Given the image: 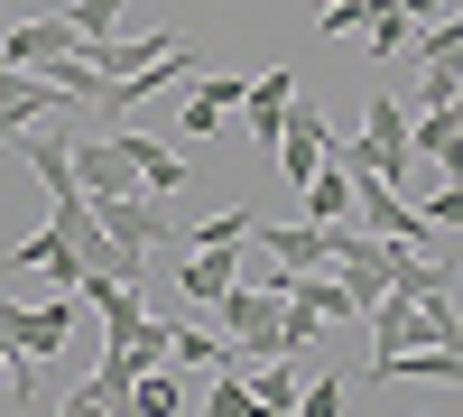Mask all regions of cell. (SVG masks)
I'll use <instances>...</instances> for the list:
<instances>
[{
	"mask_svg": "<svg viewBox=\"0 0 463 417\" xmlns=\"http://www.w3.org/2000/svg\"><path fill=\"white\" fill-rule=\"evenodd\" d=\"M408 93H371V121H362V139H334V158L353 167V176H408L417 167V121H408Z\"/></svg>",
	"mask_w": 463,
	"mask_h": 417,
	"instance_id": "obj_1",
	"label": "cell"
},
{
	"mask_svg": "<svg viewBox=\"0 0 463 417\" xmlns=\"http://www.w3.org/2000/svg\"><path fill=\"white\" fill-rule=\"evenodd\" d=\"M74 325H84V288H56V297H37V307H0V334H10V353H65L74 344Z\"/></svg>",
	"mask_w": 463,
	"mask_h": 417,
	"instance_id": "obj_2",
	"label": "cell"
},
{
	"mask_svg": "<svg viewBox=\"0 0 463 417\" xmlns=\"http://www.w3.org/2000/svg\"><path fill=\"white\" fill-rule=\"evenodd\" d=\"M47 111H74V93L56 74H28V65H0V148H19Z\"/></svg>",
	"mask_w": 463,
	"mask_h": 417,
	"instance_id": "obj_3",
	"label": "cell"
},
{
	"mask_svg": "<svg viewBox=\"0 0 463 417\" xmlns=\"http://www.w3.org/2000/svg\"><path fill=\"white\" fill-rule=\"evenodd\" d=\"M65 56H84V37H74L56 10H47V19H10V28H0V65L47 74V65H65Z\"/></svg>",
	"mask_w": 463,
	"mask_h": 417,
	"instance_id": "obj_4",
	"label": "cell"
},
{
	"mask_svg": "<svg viewBox=\"0 0 463 417\" xmlns=\"http://www.w3.org/2000/svg\"><path fill=\"white\" fill-rule=\"evenodd\" d=\"M334 158V130H325V111L316 102H288V139H279V176L297 185V195H306V185H316V167Z\"/></svg>",
	"mask_w": 463,
	"mask_h": 417,
	"instance_id": "obj_5",
	"label": "cell"
},
{
	"mask_svg": "<svg viewBox=\"0 0 463 417\" xmlns=\"http://www.w3.org/2000/svg\"><path fill=\"white\" fill-rule=\"evenodd\" d=\"M74 185L93 204H111V195H139V167H130L121 139H74Z\"/></svg>",
	"mask_w": 463,
	"mask_h": 417,
	"instance_id": "obj_6",
	"label": "cell"
},
{
	"mask_svg": "<svg viewBox=\"0 0 463 417\" xmlns=\"http://www.w3.org/2000/svg\"><path fill=\"white\" fill-rule=\"evenodd\" d=\"M250 242H269V260H279V270H334V232H325L316 213H306V223H260Z\"/></svg>",
	"mask_w": 463,
	"mask_h": 417,
	"instance_id": "obj_7",
	"label": "cell"
},
{
	"mask_svg": "<svg viewBox=\"0 0 463 417\" xmlns=\"http://www.w3.org/2000/svg\"><path fill=\"white\" fill-rule=\"evenodd\" d=\"M288 102H297V74H288V65L250 74V102H241V121H250V139H260V148H279V139H288Z\"/></svg>",
	"mask_w": 463,
	"mask_h": 417,
	"instance_id": "obj_8",
	"label": "cell"
},
{
	"mask_svg": "<svg viewBox=\"0 0 463 417\" xmlns=\"http://www.w3.org/2000/svg\"><path fill=\"white\" fill-rule=\"evenodd\" d=\"M111 139H121L130 148V167H139V185H148V195H185V176H195V167H185V148L176 139H139V130H111Z\"/></svg>",
	"mask_w": 463,
	"mask_h": 417,
	"instance_id": "obj_9",
	"label": "cell"
},
{
	"mask_svg": "<svg viewBox=\"0 0 463 417\" xmlns=\"http://www.w3.org/2000/svg\"><path fill=\"white\" fill-rule=\"evenodd\" d=\"M241 102H250V84H232V74H195V93H185L176 130H185V139H204V130H222Z\"/></svg>",
	"mask_w": 463,
	"mask_h": 417,
	"instance_id": "obj_10",
	"label": "cell"
},
{
	"mask_svg": "<svg viewBox=\"0 0 463 417\" xmlns=\"http://www.w3.org/2000/svg\"><path fill=\"white\" fill-rule=\"evenodd\" d=\"M176 288L195 297V307H222V297L241 288V251H185L176 260Z\"/></svg>",
	"mask_w": 463,
	"mask_h": 417,
	"instance_id": "obj_11",
	"label": "cell"
},
{
	"mask_svg": "<svg viewBox=\"0 0 463 417\" xmlns=\"http://www.w3.org/2000/svg\"><path fill=\"white\" fill-rule=\"evenodd\" d=\"M167 47H176L167 28H139V37H102V47H93V74H102V84H130V74H139V65H158Z\"/></svg>",
	"mask_w": 463,
	"mask_h": 417,
	"instance_id": "obj_12",
	"label": "cell"
},
{
	"mask_svg": "<svg viewBox=\"0 0 463 417\" xmlns=\"http://www.w3.org/2000/svg\"><path fill=\"white\" fill-rule=\"evenodd\" d=\"M306 213H316L325 232H334V223H353V167H343V158L316 167V185H306Z\"/></svg>",
	"mask_w": 463,
	"mask_h": 417,
	"instance_id": "obj_13",
	"label": "cell"
},
{
	"mask_svg": "<svg viewBox=\"0 0 463 417\" xmlns=\"http://www.w3.org/2000/svg\"><path fill=\"white\" fill-rule=\"evenodd\" d=\"M204 417H250V353H232L204 381Z\"/></svg>",
	"mask_w": 463,
	"mask_h": 417,
	"instance_id": "obj_14",
	"label": "cell"
},
{
	"mask_svg": "<svg viewBox=\"0 0 463 417\" xmlns=\"http://www.w3.org/2000/svg\"><path fill=\"white\" fill-rule=\"evenodd\" d=\"M121 10H130V0H65V10H56V19H65L74 37H84V56H93V47H102V37H121Z\"/></svg>",
	"mask_w": 463,
	"mask_h": 417,
	"instance_id": "obj_15",
	"label": "cell"
},
{
	"mask_svg": "<svg viewBox=\"0 0 463 417\" xmlns=\"http://www.w3.org/2000/svg\"><path fill=\"white\" fill-rule=\"evenodd\" d=\"M232 353H241L232 334H195V325H176V371H222Z\"/></svg>",
	"mask_w": 463,
	"mask_h": 417,
	"instance_id": "obj_16",
	"label": "cell"
},
{
	"mask_svg": "<svg viewBox=\"0 0 463 417\" xmlns=\"http://www.w3.org/2000/svg\"><path fill=\"white\" fill-rule=\"evenodd\" d=\"M417 56H427V74H463V19L417 28Z\"/></svg>",
	"mask_w": 463,
	"mask_h": 417,
	"instance_id": "obj_17",
	"label": "cell"
},
{
	"mask_svg": "<svg viewBox=\"0 0 463 417\" xmlns=\"http://www.w3.org/2000/svg\"><path fill=\"white\" fill-rule=\"evenodd\" d=\"M362 37H371V56H408V47H417V19H408V0H390V10H380Z\"/></svg>",
	"mask_w": 463,
	"mask_h": 417,
	"instance_id": "obj_18",
	"label": "cell"
},
{
	"mask_svg": "<svg viewBox=\"0 0 463 417\" xmlns=\"http://www.w3.org/2000/svg\"><path fill=\"white\" fill-rule=\"evenodd\" d=\"M427 223H436V232H463V176H445L427 195Z\"/></svg>",
	"mask_w": 463,
	"mask_h": 417,
	"instance_id": "obj_19",
	"label": "cell"
},
{
	"mask_svg": "<svg viewBox=\"0 0 463 417\" xmlns=\"http://www.w3.org/2000/svg\"><path fill=\"white\" fill-rule=\"evenodd\" d=\"M343 399H353L343 381H306V390H297V417H343Z\"/></svg>",
	"mask_w": 463,
	"mask_h": 417,
	"instance_id": "obj_20",
	"label": "cell"
},
{
	"mask_svg": "<svg viewBox=\"0 0 463 417\" xmlns=\"http://www.w3.org/2000/svg\"><path fill=\"white\" fill-rule=\"evenodd\" d=\"M65 417H111V399H102V390L84 381V390H74V399H65Z\"/></svg>",
	"mask_w": 463,
	"mask_h": 417,
	"instance_id": "obj_21",
	"label": "cell"
},
{
	"mask_svg": "<svg viewBox=\"0 0 463 417\" xmlns=\"http://www.w3.org/2000/svg\"><path fill=\"white\" fill-rule=\"evenodd\" d=\"M408 19H445V0H408Z\"/></svg>",
	"mask_w": 463,
	"mask_h": 417,
	"instance_id": "obj_22",
	"label": "cell"
}]
</instances>
